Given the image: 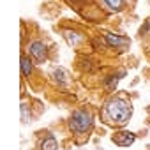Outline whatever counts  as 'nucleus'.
Here are the masks:
<instances>
[{
    "label": "nucleus",
    "mask_w": 150,
    "mask_h": 150,
    "mask_svg": "<svg viewBox=\"0 0 150 150\" xmlns=\"http://www.w3.org/2000/svg\"><path fill=\"white\" fill-rule=\"evenodd\" d=\"M131 117H132V106H131V103H129L125 97H122V96L111 97V99L104 104V108H103V111H101L103 122L108 124V125H111V127H124V125L129 122Z\"/></svg>",
    "instance_id": "1"
},
{
    "label": "nucleus",
    "mask_w": 150,
    "mask_h": 150,
    "mask_svg": "<svg viewBox=\"0 0 150 150\" xmlns=\"http://www.w3.org/2000/svg\"><path fill=\"white\" fill-rule=\"evenodd\" d=\"M69 131L72 134H88L94 129V115L88 108H80L76 111H72V115L67 120Z\"/></svg>",
    "instance_id": "2"
},
{
    "label": "nucleus",
    "mask_w": 150,
    "mask_h": 150,
    "mask_svg": "<svg viewBox=\"0 0 150 150\" xmlns=\"http://www.w3.org/2000/svg\"><path fill=\"white\" fill-rule=\"evenodd\" d=\"M28 53H30V58H34L37 64H42L46 60L48 50H46V44L42 41H32L28 44Z\"/></svg>",
    "instance_id": "3"
},
{
    "label": "nucleus",
    "mask_w": 150,
    "mask_h": 150,
    "mask_svg": "<svg viewBox=\"0 0 150 150\" xmlns=\"http://www.w3.org/2000/svg\"><path fill=\"white\" fill-rule=\"evenodd\" d=\"M111 141L118 146H129L136 141V134L129 132V131H117L113 136H111Z\"/></svg>",
    "instance_id": "4"
},
{
    "label": "nucleus",
    "mask_w": 150,
    "mask_h": 150,
    "mask_svg": "<svg viewBox=\"0 0 150 150\" xmlns=\"http://www.w3.org/2000/svg\"><path fill=\"white\" fill-rule=\"evenodd\" d=\"M104 39H106V42L111 46V48H120V50H124V48H127L131 42H129V39H125V37H122V35H118V34H113V32H106L104 34Z\"/></svg>",
    "instance_id": "5"
},
{
    "label": "nucleus",
    "mask_w": 150,
    "mask_h": 150,
    "mask_svg": "<svg viewBox=\"0 0 150 150\" xmlns=\"http://www.w3.org/2000/svg\"><path fill=\"white\" fill-rule=\"evenodd\" d=\"M39 150H58V141L53 134H48L44 136L41 141H39Z\"/></svg>",
    "instance_id": "6"
},
{
    "label": "nucleus",
    "mask_w": 150,
    "mask_h": 150,
    "mask_svg": "<svg viewBox=\"0 0 150 150\" xmlns=\"http://www.w3.org/2000/svg\"><path fill=\"white\" fill-rule=\"evenodd\" d=\"M21 72L25 78H30L32 72H34V67H32V60L28 55H21Z\"/></svg>",
    "instance_id": "7"
},
{
    "label": "nucleus",
    "mask_w": 150,
    "mask_h": 150,
    "mask_svg": "<svg viewBox=\"0 0 150 150\" xmlns=\"http://www.w3.org/2000/svg\"><path fill=\"white\" fill-rule=\"evenodd\" d=\"M64 37H65V41H67L71 46H78V44L83 41V35H81V34L72 32V30H65V32H64Z\"/></svg>",
    "instance_id": "8"
},
{
    "label": "nucleus",
    "mask_w": 150,
    "mask_h": 150,
    "mask_svg": "<svg viewBox=\"0 0 150 150\" xmlns=\"http://www.w3.org/2000/svg\"><path fill=\"white\" fill-rule=\"evenodd\" d=\"M104 4H106V7H110V9L115 11V13H120V11H124V7H125V2H124V0H104Z\"/></svg>",
    "instance_id": "9"
},
{
    "label": "nucleus",
    "mask_w": 150,
    "mask_h": 150,
    "mask_svg": "<svg viewBox=\"0 0 150 150\" xmlns=\"http://www.w3.org/2000/svg\"><path fill=\"white\" fill-rule=\"evenodd\" d=\"M53 78H55V81H58L60 85H65V83H67V78H69V74H67L62 67H58V69L53 71Z\"/></svg>",
    "instance_id": "10"
},
{
    "label": "nucleus",
    "mask_w": 150,
    "mask_h": 150,
    "mask_svg": "<svg viewBox=\"0 0 150 150\" xmlns=\"http://www.w3.org/2000/svg\"><path fill=\"white\" fill-rule=\"evenodd\" d=\"M92 44H94V48H96V50H99V51H101V50H104V48H110V44L106 42V39H104V41L94 39V41H92Z\"/></svg>",
    "instance_id": "11"
}]
</instances>
